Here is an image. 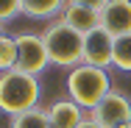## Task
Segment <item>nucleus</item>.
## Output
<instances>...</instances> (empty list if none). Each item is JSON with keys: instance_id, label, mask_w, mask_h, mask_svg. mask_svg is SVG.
<instances>
[{"instance_id": "f03ea898", "label": "nucleus", "mask_w": 131, "mask_h": 128, "mask_svg": "<svg viewBox=\"0 0 131 128\" xmlns=\"http://www.w3.org/2000/svg\"><path fill=\"white\" fill-rule=\"evenodd\" d=\"M42 39H45L50 64L70 67V70L84 64V33H78L75 28H70L61 17L42 31Z\"/></svg>"}, {"instance_id": "dca6fc26", "label": "nucleus", "mask_w": 131, "mask_h": 128, "mask_svg": "<svg viewBox=\"0 0 131 128\" xmlns=\"http://www.w3.org/2000/svg\"><path fill=\"white\" fill-rule=\"evenodd\" d=\"M78 128H103V125H98V123H95L92 117H86V120H84V123H81Z\"/></svg>"}, {"instance_id": "423d86ee", "label": "nucleus", "mask_w": 131, "mask_h": 128, "mask_svg": "<svg viewBox=\"0 0 131 128\" xmlns=\"http://www.w3.org/2000/svg\"><path fill=\"white\" fill-rule=\"evenodd\" d=\"M112 56H114V36L106 28H95L92 33L84 36V64L89 67H112Z\"/></svg>"}, {"instance_id": "a211bd4d", "label": "nucleus", "mask_w": 131, "mask_h": 128, "mask_svg": "<svg viewBox=\"0 0 131 128\" xmlns=\"http://www.w3.org/2000/svg\"><path fill=\"white\" fill-rule=\"evenodd\" d=\"M123 128H131V123H128V125H123Z\"/></svg>"}, {"instance_id": "f3484780", "label": "nucleus", "mask_w": 131, "mask_h": 128, "mask_svg": "<svg viewBox=\"0 0 131 128\" xmlns=\"http://www.w3.org/2000/svg\"><path fill=\"white\" fill-rule=\"evenodd\" d=\"M3 33H6V31H3V22H0V36H3Z\"/></svg>"}, {"instance_id": "9d476101", "label": "nucleus", "mask_w": 131, "mask_h": 128, "mask_svg": "<svg viewBox=\"0 0 131 128\" xmlns=\"http://www.w3.org/2000/svg\"><path fill=\"white\" fill-rule=\"evenodd\" d=\"M67 0H23V14L31 20H50L61 17Z\"/></svg>"}, {"instance_id": "1a4fd4ad", "label": "nucleus", "mask_w": 131, "mask_h": 128, "mask_svg": "<svg viewBox=\"0 0 131 128\" xmlns=\"http://www.w3.org/2000/svg\"><path fill=\"white\" fill-rule=\"evenodd\" d=\"M61 20L70 28H75L78 33H92L95 28H101V11L95 8H86V6H75V3H67L64 11H61Z\"/></svg>"}, {"instance_id": "20e7f679", "label": "nucleus", "mask_w": 131, "mask_h": 128, "mask_svg": "<svg viewBox=\"0 0 131 128\" xmlns=\"http://www.w3.org/2000/svg\"><path fill=\"white\" fill-rule=\"evenodd\" d=\"M14 39H17V67H14V70L28 73V75H39V73L50 64L42 33L23 31V33H17Z\"/></svg>"}, {"instance_id": "f8f14e48", "label": "nucleus", "mask_w": 131, "mask_h": 128, "mask_svg": "<svg viewBox=\"0 0 131 128\" xmlns=\"http://www.w3.org/2000/svg\"><path fill=\"white\" fill-rule=\"evenodd\" d=\"M112 67H117V70H123V73H131V33L117 36V39H114Z\"/></svg>"}, {"instance_id": "ddd939ff", "label": "nucleus", "mask_w": 131, "mask_h": 128, "mask_svg": "<svg viewBox=\"0 0 131 128\" xmlns=\"http://www.w3.org/2000/svg\"><path fill=\"white\" fill-rule=\"evenodd\" d=\"M17 67V39L3 33L0 36V73H8Z\"/></svg>"}, {"instance_id": "f257e3e1", "label": "nucleus", "mask_w": 131, "mask_h": 128, "mask_svg": "<svg viewBox=\"0 0 131 128\" xmlns=\"http://www.w3.org/2000/svg\"><path fill=\"white\" fill-rule=\"evenodd\" d=\"M42 98V86L36 75H28L20 70H8V73H0V111L14 117V114H23L39 106Z\"/></svg>"}, {"instance_id": "7ed1b4c3", "label": "nucleus", "mask_w": 131, "mask_h": 128, "mask_svg": "<svg viewBox=\"0 0 131 128\" xmlns=\"http://www.w3.org/2000/svg\"><path fill=\"white\" fill-rule=\"evenodd\" d=\"M67 92H70V100H75L84 111H92L112 92V78L101 67L78 64L67 75Z\"/></svg>"}, {"instance_id": "2eb2a0df", "label": "nucleus", "mask_w": 131, "mask_h": 128, "mask_svg": "<svg viewBox=\"0 0 131 128\" xmlns=\"http://www.w3.org/2000/svg\"><path fill=\"white\" fill-rule=\"evenodd\" d=\"M67 3H75V6H86V8H95V11H101L109 0H67Z\"/></svg>"}, {"instance_id": "4468645a", "label": "nucleus", "mask_w": 131, "mask_h": 128, "mask_svg": "<svg viewBox=\"0 0 131 128\" xmlns=\"http://www.w3.org/2000/svg\"><path fill=\"white\" fill-rule=\"evenodd\" d=\"M17 14H23V0H0V22H8Z\"/></svg>"}, {"instance_id": "0eeeda50", "label": "nucleus", "mask_w": 131, "mask_h": 128, "mask_svg": "<svg viewBox=\"0 0 131 128\" xmlns=\"http://www.w3.org/2000/svg\"><path fill=\"white\" fill-rule=\"evenodd\" d=\"M101 28H106L114 39L131 33V0H109L101 8Z\"/></svg>"}, {"instance_id": "39448f33", "label": "nucleus", "mask_w": 131, "mask_h": 128, "mask_svg": "<svg viewBox=\"0 0 131 128\" xmlns=\"http://www.w3.org/2000/svg\"><path fill=\"white\" fill-rule=\"evenodd\" d=\"M86 114L103 128H123V125L131 123V98L112 89L103 100L98 103L92 111H86Z\"/></svg>"}, {"instance_id": "9b49d317", "label": "nucleus", "mask_w": 131, "mask_h": 128, "mask_svg": "<svg viewBox=\"0 0 131 128\" xmlns=\"http://www.w3.org/2000/svg\"><path fill=\"white\" fill-rule=\"evenodd\" d=\"M8 128H50V120H48V109H31V111H23V114H14L11 117V125Z\"/></svg>"}, {"instance_id": "6e6552de", "label": "nucleus", "mask_w": 131, "mask_h": 128, "mask_svg": "<svg viewBox=\"0 0 131 128\" xmlns=\"http://www.w3.org/2000/svg\"><path fill=\"white\" fill-rule=\"evenodd\" d=\"M89 114L81 109L75 100H56L48 109V120H50V128H78Z\"/></svg>"}]
</instances>
